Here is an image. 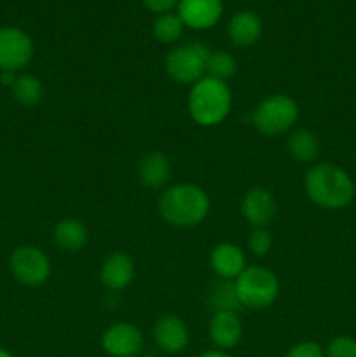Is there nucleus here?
I'll list each match as a JSON object with an SVG mask.
<instances>
[{
    "label": "nucleus",
    "instance_id": "f257e3e1",
    "mask_svg": "<svg viewBox=\"0 0 356 357\" xmlns=\"http://www.w3.org/2000/svg\"><path fill=\"white\" fill-rule=\"evenodd\" d=\"M304 190L318 208L337 211L348 208L355 199V183L342 167L321 162L311 167L304 178Z\"/></svg>",
    "mask_w": 356,
    "mask_h": 357
},
{
    "label": "nucleus",
    "instance_id": "f03ea898",
    "mask_svg": "<svg viewBox=\"0 0 356 357\" xmlns=\"http://www.w3.org/2000/svg\"><path fill=\"white\" fill-rule=\"evenodd\" d=\"M159 215L168 225L191 229L201 225L208 216L212 202L205 188L194 183H177L159 197Z\"/></svg>",
    "mask_w": 356,
    "mask_h": 357
},
{
    "label": "nucleus",
    "instance_id": "7ed1b4c3",
    "mask_svg": "<svg viewBox=\"0 0 356 357\" xmlns=\"http://www.w3.org/2000/svg\"><path fill=\"white\" fill-rule=\"evenodd\" d=\"M188 115L202 128H215L229 117L232 110V91L223 80L205 75L192 84L187 98Z\"/></svg>",
    "mask_w": 356,
    "mask_h": 357
},
{
    "label": "nucleus",
    "instance_id": "20e7f679",
    "mask_svg": "<svg viewBox=\"0 0 356 357\" xmlns=\"http://www.w3.org/2000/svg\"><path fill=\"white\" fill-rule=\"evenodd\" d=\"M299 105L288 94H271L251 112V124L260 135L274 138L286 135L299 121Z\"/></svg>",
    "mask_w": 356,
    "mask_h": 357
},
{
    "label": "nucleus",
    "instance_id": "39448f33",
    "mask_svg": "<svg viewBox=\"0 0 356 357\" xmlns=\"http://www.w3.org/2000/svg\"><path fill=\"white\" fill-rule=\"evenodd\" d=\"M237 300L243 307L262 310L278 300L279 279L272 271L262 265H250L234 279Z\"/></svg>",
    "mask_w": 356,
    "mask_h": 357
},
{
    "label": "nucleus",
    "instance_id": "423d86ee",
    "mask_svg": "<svg viewBox=\"0 0 356 357\" xmlns=\"http://www.w3.org/2000/svg\"><path fill=\"white\" fill-rule=\"evenodd\" d=\"M209 47L199 40L180 44L171 49L164 58V70L175 82L192 86L206 75Z\"/></svg>",
    "mask_w": 356,
    "mask_h": 357
},
{
    "label": "nucleus",
    "instance_id": "0eeeda50",
    "mask_svg": "<svg viewBox=\"0 0 356 357\" xmlns=\"http://www.w3.org/2000/svg\"><path fill=\"white\" fill-rule=\"evenodd\" d=\"M9 268L13 278L23 286H42L51 275L49 257L37 246L16 248L9 258Z\"/></svg>",
    "mask_w": 356,
    "mask_h": 357
},
{
    "label": "nucleus",
    "instance_id": "6e6552de",
    "mask_svg": "<svg viewBox=\"0 0 356 357\" xmlns=\"http://www.w3.org/2000/svg\"><path fill=\"white\" fill-rule=\"evenodd\" d=\"M34 40L16 26H0V72H20L34 58Z\"/></svg>",
    "mask_w": 356,
    "mask_h": 357
},
{
    "label": "nucleus",
    "instance_id": "1a4fd4ad",
    "mask_svg": "<svg viewBox=\"0 0 356 357\" xmlns=\"http://www.w3.org/2000/svg\"><path fill=\"white\" fill-rule=\"evenodd\" d=\"M101 347L110 357H136L143 349V335L135 324L115 323L101 335Z\"/></svg>",
    "mask_w": 356,
    "mask_h": 357
},
{
    "label": "nucleus",
    "instance_id": "9d476101",
    "mask_svg": "<svg viewBox=\"0 0 356 357\" xmlns=\"http://www.w3.org/2000/svg\"><path fill=\"white\" fill-rule=\"evenodd\" d=\"M278 213L276 199L267 188L255 187L241 199V215L253 229H265Z\"/></svg>",
    "mask_w": 356,
    "mask_h": 357
},
{
    "label": "nucleus",
    "instance_id": "9b49d317",
    "mask_svg": "<svg viewBox=\"0 0 356 357\" xmlns=\"http://www.w3.org/2000/svg\"><path fill=\"white\" fill-rule=\"evenodd\" d=\"M177 7L185 28L192 30H209L223 14L222 0H180Z\"/></svg>",
    "mask_w": 356,
    "mask_h": 357
},
{
    "label": "nucleus",
    "instance_id": "f8f14e48",
    "mask_svg": "<svg viewBox=\"0 0 356 357\" xmlns=\"http://www.w3.org/2000/svg\"><path fill=\"white\" fill-rule=\"evenodd\" d=\"M152 337L157 347L166 354H180L187 349L191 340L187 324L175 314H166L156 321Z\"/></svg>",
    "mask_w": 356,
    "mask_h": 357
},
{
    "label": "nucleus",
    "instance_id": "ddd939ff",
    "mask_svg": "<svg viewBox=\"0 0 356 357\" xmlns=\"http://www.w3.org/2000/svg\"><path fill=\"white\" fill-rule=\"evenodd\" d=\"M100 279L105 288L112 291H122L135 279V261L129 255L121 251L108 255L101 264Z\"/></svg>",
    "mask_w": 356,
    "mask_h": 357
},
{
    "label": "nucleus",
    "instance_id": "4468645a",
    "mask_svg": "<svg viewBox=\"0 0 356 357\" xmlns=\"http://www.w3.org/2000/svg\"><path fill=\"white\" fill-rule=\"evenodd\" d=\"M209 340L218 351L237 347L243 337V326L236 312H215L208 326Z\"/></svg>",
    "mask_w": 356,
    "mask_h": 357
},
{
    "label": "nucleus",
    "instance_id": "2eb2a0df",
    "mask_svg": "<svg viewBox=\"0 0 356 357\" xmlns=\"http://www.w3.org/2000/svg\"><path fill=\"white\" fill-rule=\"evenodd\" d=\"M209 265L220 279L234 281L246 268V257L236 244L220 243L212 250Z\"/></svg>",
    "mask_w": 356,
    "mask_h": 357
},
{
    "label": "nucleus",
    "instance_id": "dca6fc26",
    "mask_svg": "<svg viewBox=\"0 0 356 357\" xmlns=\"http://www.w3.org/2000/svg\"><path fill=\"white\" fill-rule=\"evenodd\" d=\"M262 30V20L258 14L253 10H239L230 17L229 24H227V37L237 47H250V45L257 44L260 38Z\"/></svg>",
    "mask_w": 356,
    "mask_h": 357
},
{
    "label": "nucleus",
    "instance_id": "f3484780",
    "mask_svg": "<svg viewBox=\"0 0 356 357\" xmlns=\"http://www.w3.org/2000/svg\"><path fill=\"white\" fill-rule=\"evenodd\" d=\"M138 178L147 188H163L171 180V162L159 150L145 153L138 162Z\"/></svg>",
    "mask_w": 356,
    "mask_h": 357
},
{
    "label": "nucleus",
    "instance_id": "a211bd4d",
    "mask_svg": "<svg viewBox=\"0 0 356 357\" xmlns=\"http://www.w3.org/2000/svg\"><path fill=\"white\" fill-rule=\"evenodd\" d=\"M52 237H54V243L61 250L70 251V253H77V251L86 248L89 234H87V229L84 227L82 222H79L75 218H65L56 223Z\"/></svg>",
    "mask_w": 356,
    "mask_h": 357
},
{
    "label": "nucleus",
    "instance_id": "6ab92c4d",
    "mask_svg": "<svg viewBox=\"0 0 356 357\" xmlns=\"http://www.w3.org/2000/svg\"><path fill=\"white\" fill-rule=\"evenodd\" d=\"M286 150L297 162L309 164L320 153V142L309 129H293L286 138Z\"/></svg>",
    "mask_w": 356,
    "mask_h": 357
},
{
    "label": "nucleus",
    "instance_id": "aec40b11",
    "mask_svg": "<svg viewBox=\"0 0 356 357\" xmlns=\"http://www.w3.org/2000/svg\"><path fill=\"white\" fill-rule=\"evenodd\" d=\"M10 91H13L14 100L23 105V107H35L44 98V86H42L40 79L30 75V73L17 75L16 82L10 87Z\"/></svg>",
    "mask_w": 356,
    "mask_h": 357
},
{
    "label": "nucleus",
    "instance_id": "412c9836",
    "mask_svg": "<svg viewBox=\"0 0 356 357\" xmlns=\"http://www.w3.org/2000/svg\"><path fill=\"white\" fill-rule=\"evenodd\" d=\"M184 31L185 24L178 14H159V16L156 17V21H154L152 33L154 37L157 38V42H161V44H177V42L184 37Z\"/></svg>",
    "mask_w": 356,
    "mask_h": 357
},
{
    "label": "nucleus",
    "instance_id": "4be33fe9",
    "mask_svg": "<svg viewBox=\"0 0 356 357\" xmlns=\"http://www.w3.org/2000/svg\"><path fill=\"white\" fill-rule=\"evenodd\" d=\"M209 302H212V307L215 309V312H236L241 307V303L237 300L234 281L222 279L220 282H216L212 288Z\"/></svg>",
    "mask_w": 356,
    "mask_h": 357
},
{
    "label": "nucleus",
    "instance_id": "5701e85b",
    "mask_svg": "<svg viewBox=\"0 0 356 357\" xmlns=\"http://www.w3.org/2000/svg\"><path fill=\"white\" fill-rule=\"evenodd\" d=\"M237 63L234 56L227 51H212L206 63V75L227 82V79L236 73Z\"/></svg>",
    "mask_w": 356,
    "mask_h": 357
},
{
    "label": "nucleus",
    "instance_id": "b1692460",
    "mask_svg": "<svg viewBox=\"0 0 356 357\" xmlns=\"http://www.w3.org/2000/svg\"><path fill=\"white\" fill-rule=\"evenodd\" d=\"M248 248L255 257H265L272 248V234L267 229H253L248 237Z\"/></svg>",
    "mask_w": 356,
    "mask_h": 357
},
{
    "label": "nucleus",
    "instance_id": "393cba45",
    "mask_svg": "<svg viewBox=\"0 0 356 357\" xmlns=\"http://www.w3.org/2000/svg\"><path fill=\"white\" fill-rule=\"evenodd\" d=\"M325 357H356V340L351 337H335L327 345Z\"/></svg>",
    "mask_w": 356,
    "mask_h": 357
},
{
    "label": "nucleus",
    "instance_id": "a878e982",
    "mask_svg": "<svg viewBox=\"0 0 356 357\" xmlns=\"http://www.w3.org/2000/svg\"><path fill=\"white\" fill-rule=\"evenodd\" d=\"M285 357H325V351L316 342H300L293 345Z\"/></svg>",
    "mask_w": 356,
    "mask_h": 357
},
{
    "label": "nucleus",
    "instance_id": "bb28decb",
    "mask_svg": "<svg viewBox=\"0 0 356 357\" xmlns=\"http://www.w3.org/2000/svg\"><path fill=\"white\" fill-rule=\"evenodd\" d=\"M142 2L143 6H145L149 10H152V13L166 14L170 13L173 7H177L180 0H142Z\"/></svg>",
    "mask_w": 356,
    "mask_h": 357
},
{
    "label": "nucleus",
    "instance_id": "cd10ccee",
    "mask_svg": "<svg viewBox=\"0 0 356 357\" xmlns=\"http://www.w3.org/2000/svg\"><path fill=\"white\" fill-rule=\"evenodd\" d=\"M17 79V73L16 72H0V84L6 87H13L14 82Z\"/></svg>",
    "mask_w": 356,
    "mask_h": 357
},
{
    "label": "nucleus",
    "instance_id": "c85d7f7f",
    "mask_svg": "<svg viewBox=\"0 0 356 357\" xmlns=\"http://www.w3.org/2000/svg\"><path fill=\"white\" fill-rule=\"evenodd\" d=\"M199 357H230L225 351H218V349H213V351L202 352Z\"/></svg>",
    "mask_w": 356,
    "mask_h": 357
},
{
    "label": "nucleus",
    "instance_id": "c756f323",
    "mask_svg": "<svg viewBox=\"0 0 356 357\" xmlns=\"http://www.w3.org/2000/svg\"><path fill=\"white\" fill-rule=\"evenodd\" d=\"M0 357H14L9 351H6L3 347H0Z\"/></svg>",
    "mask_w": 356,
    "mask_h": 357
}]
</instances>
